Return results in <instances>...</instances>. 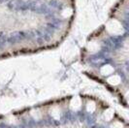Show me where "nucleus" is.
Instances as JSON below:
<instances>
[{
	"instance_id": "1",
	"label": "nucleus",
	"mask_w": 129,
	"mask_h": 128,
	"mask_svg": "<svg viewBox=\"0 0 129 128\" xmlns=\"http://www.w3.org/2000/svg\"><path fill=\"white\" fill-rule=\"evenodd\" d=\"M70 107H71L72 110H75V111L80 109V107H81V100H80L79 97H74L72 99L71 103H70Z\"/></svg>"
},
{
	"instance_id": "2",
	"label": "nucleus",
	"mask_w": 129,
	"mask_h": 128,
	"mask_svg": "<svg viewBox=\"0 0 129 128\" xmlns=\"http://www.w3.org/2000/svg\"><path fill=\"white\" fill-rule=\"evenodd\" d=\"M101 72H102L103 75H109V74L114 72V68L112 66H110V65H106V66H104L103 68L101 69Z\"/></svg>"
},
{
	"instance_id": "3",
	"label": "nucleus",
	"mask_w": 129,
	"mask_h": 128,
	"mask_svg": "<svg viewBox=\"0 0 129 128\" xmlns=\"http://www.w3.org/2000/svg\"><path fill=\"white\" fill-rule=\"evenodd\" d=\"M104 117H105V119L106 120H111L113 117H114V111L113 110H107V111H105V113H104Z\"/></svg>"
},
{
	"instance_id": "4",
	"label": "nucleus",
	"mask_w": 129,
	"mask_h": 128,
	"mask_svg": "<svg viewBox=\"0 0 129 128\" xmlns=\"http://www.w3.org/2000/svg\"><path fill=\"white\" fill-rule=\"evenodd\" d=\"M108 82L111 83V84H114V85H116V84H118V83H120V79L118 76H112L108 79Z\"/></svg>"
},
{
	"instance_id": "5",
	"label": "nucleus",
	"mask_w": 129,
	"mask_h": 128,
	"mask_svg": "<svg viewBox=\"0 0 129 128\" xmlns=\"http://www.w3.org/2000/svg\"><path fill=\"white\" fill-rule=\"evenodd\" d=\"M95 108H96V106H95V104L93 102H89L87 104V106H86V110H87L89 113H93V112L95 111Z\"/></svg>"
},
{
	"instance_id": "6",
	"label": "nucleus",
	"mask_w": 129,
	"mask_h": 128,
	"mask_svg": "<svg viewBox=\"0 0 129 128\" xmlns=\"http://www.w3.org/2000/svg\"><path fill=\"white\" fill-rule=\"evenodd\" d=\"M51 115H52V117H54L55 119H59V118H60V112H59L57 109L52 110V112H51Z\"/></svg>"
},
{
	"instance_id": "7",
	"label": "nucleus",
	"mask_w": 129,
	"mask_h": 128,
	"mask_svg": "<svg viewBox=\"0 0 129 128\" xmlns=\"http://www.w3.org/2000/svg\"><path fill=\"white\" fill-rule=\"evenodd\" d=\"M112 128H122V124H121L120 122H115V123L113 124Z\"/></svg>"
}]
</instances>
